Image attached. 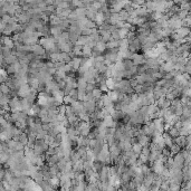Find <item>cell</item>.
I'll return each instance as SVG.
<instances>
[{
	"instance_id": "cell-4",
	"label": "cell",
	"mask_w": 191,
	"mask_h": 191,
	"mask_svg": "<svg viewBox=\"0 0 191 191\" xmlns=\"http://www.w3.org/2000/svg\"><path fill=\"white\" fill-rule=\"evenodd\" d=\"M173 141H174V143H176L177 145H179L180 148H183V146H186L187 145V140H186V137L184 135H178V137H176L174 139H173Z\"/></svg>"
},
{
	"instance_id": "cell-10",
	"label": "cell",
	"mask_w": 191,
	"mask_h": 191,
	"mask_svg": "<svg viewBox=\"0 0 191 191\" xmlns=\"http://www.w3.org/2000/svg\"><path fill=\"white\" fill-rule=\"evenodd\" d=\"M86 85H87V82L81 76V77L77 79V88L78 90H85Z\"/></svg>"
},
{
	"instance_id": "cell-8",
	"label": "cell",
	"mask_w": 191,
	"mask_h": 191,
	"mask_svg": "<svg viewBox=\"0 0 191 191\" xmlns=\"http://www.w3.org/2000/svg\"><path fill=\"white\" fill-rule=\"evenodd\" d=\"M142 149H143V146L139 143V142H135V143H133L132 146H131V150H132L134 153H137V154H140L141 151H142Z\"/></svg>"
},
{
	"instance_id": "cell-3",
	"label": "cell",
	"mask_w": 191,
	"mask_h": 191,
	"mask_svg": "<svg viewBox=\"0 0 191 191\" xmlns=\"http://www.w3.org/2000/svg\"><path fill=\"white\" fill-rule=\"evenodd\" d=\"M31 53L35 55V56H44V55L46 54V51H45V48H44L42 45H38V44H35V45H32V51Z\"/></svg>"
},
{
	"instance_id": "cell-11",
	"label": "cell",
	"mask_w": 191,
	"mask_h": 191,
	"mask_svg": "<svg viewBox=\"0 0 191 191\" xmlns=\"http://www.w3.org/2000/svg\"><path fill=\"white\" fill-rule=\"evenodd\" d=\"M91 93H92V95H93V97H94V100H95V101L100 100V98H101V96H102V91L100 90V88H96V87H95V88H94V90L92 91Z\"/></svg>"
},
{
	"instance_id": "cell-6",
	"label": "cell",
	"mask_w": 191,
	"mask_h": 191,
	"mask_svg": "<svg viewBox=\"0 0 191 191\" xmlns=\"http://www.w3.org/2000/svg\"><path fill=\"white\" fill-rule=\"evenodd\" d=\"M105 85L107 87V90L109 91H112L114 90V87H115V82H114L113 77H107L105 79Z\"/></svg>"
},
{
	"instance_id": "cell-1",
	"label": "cell",
	"mask_w": 191,
	"mask_h": 191,
	"mask_svg": "<svg viewBox=\"0 0 191 191\" xmlns=\"http://www.w3.org/2000/svg\"><path fill=\"white\" fill-rule=\"evenodd\" d=\"M131 59H132V62L134 65H142V64H144L145 63V57L143 55H140V54H137V53H133L132 56H131Z\"/></svg>"
},
{
	"instance_id": "cell-15",
	"label": "cell",
	"mask_w": 191,
	"mask_h": 191,
	"mask_svg": "<svg viewBox=\"0 0 191 191\" xmlns=\"http://www.w3.org/2000/svg\"><path fill=\"white\" fill-rule=\"evenodd\" d=\"M67 95H69L70 97L73 98V100H77V90H75V88H72V90L69 91V93L67 94Z\"/></svg>"
},
{
	"instance_id": "cell-12",
	"label": "cell",
	"mask_w": 191,
	"mask_h": 191,
	"mask_svg": "<svg viewBox=\"0 0 191 191\" xmlns=\"http://www.w3.org/2000/svg\"><path fill=\"white\" fill-rule=\"evenodd\" d=\"M9 154H8L6 151H0V163H6L8 161V159H9Z\"/></svg>"
},
{
	"instance_id": "cell-14",
	"label": "cell",
	"mask_w": 191,
	"mask_h": 191,
	"mask_svg": "<svg viewBox=\"0 0 191 191\" xmlns=\"http://www.w3.org/2000/svg\"><path fill=\"white\" fill-rule=\"evenodd\" d=\"M8 140H9V137H8L6 131L4 130L2 132H0V142H7Z\"/></svg>"
},
{
	"instance_id": "cell-9",
	"label": "cell",
	"mask_w": 191,
	"mask_h": 191,
	"mask_svg": "<svg viewBox=\"0 0 191 191\" xmlns=\"http://www.w3.org/2000/svg\"><path fill=\"white\" fill-rule=\"evenodd\" d=\"M0 92H1L2 94L9 95V94L11 93V90H10V87H9V86L6 84V83H5V84H4V83H2V84L0 83Z\"/></svg>"
},
{
	"instance_id": "cell-2",
	"label": "cell",
	"mask_w": 191,
	"mask_h": 191,
	"mask_svg": "<svg viewBox=\"0 0 191 191\" xmlns=\"http://www.w3.org/2000/svg\"><path fill=\"white\" fill-rule=\"evenodd\" d=\"M31 87L29 84H23V85H20L19 88H18V96H21V97H26L28 94L30 93Z\"/></svg>"
},
{
	"instance_id": "cell-16",
	"label": "cell",
	"mask_w": 191,
	"mask_h": 191,
	"mask_svg": "<svg viewBox=\"0 0 191 191\" xmlns=\"http://www.w3.org/2000/svg\"><path fill=\"white\" fill-rule=\"evenodd\" d=\"M1 51H2V46L0 45V54H1Z\"/></svg>"
},
{
	"instance_id": "cell-13",
	"label": "cell",
	"mask_w": 191,
	"mask_h": 191,
	"mask_svg": "<svg viewBox=\"0 0 191 191\" xmlns=\"http://www.w3.org/2000/svg\"><path fill=\"white\" fill-rule=\"evenodd\" d=\"M4 39V46H7L9 48H14V42H12V39H10L9 37H5Z\"/></svg>"
},
{
	"instance_id": "cell-5",
	"label": "cell",
	"mask_w": 191,
	"mask_h": 191,
	"mask_svg": "<svg viewBox=\"0 0 191 191\" xmlns=\"http://www.w3.org/2000/svg\"><path fill=\"white\" fill-rule=\"evenodd\" d=\"M162 137H163V142H164V145H165V146H171V145L173 144V139H172L167 132L162 135Z\"/></svg>"
},
{
	"instance_id": "cell-7",
	"label": "cell",
	"mask_w": 191,
	"mask_h": 191,
	"mask_svg": "<svg viewBox=\"0 0 191 191\" xmlns=\"http://www.w3.org/2000/svg\"><path fill=\"white\" fill-rule=\"evenodd\" d=\"M81 159V156H79V153L77 151H70L69 153V160L72 163H74L76 161H78Z\"/></svg>"
}]
</instances>
